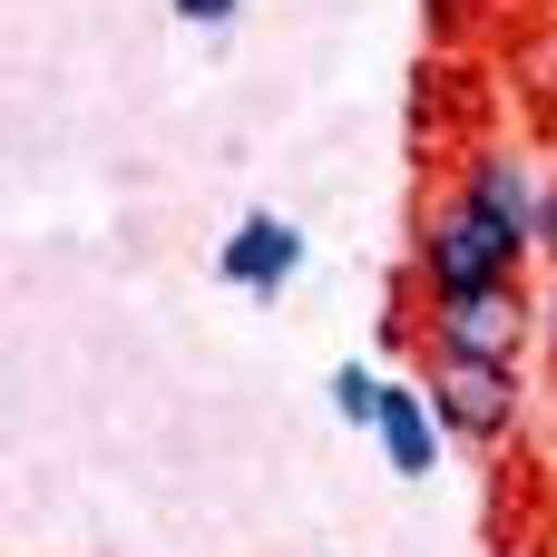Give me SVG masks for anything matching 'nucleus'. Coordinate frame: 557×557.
<instances>
[{"label":"nucleus","mask_w":557,"mask_h":557,"mask_svg":"<svg viewBox=\"0 0 557 557\" xmlns=\"http://www.w3.org/2000/svg\"><path fill=\"white\" fill-rule=\"evenodd\" d=\"M539 362H548V392H557V264L539 284Z\"/></svg>","instance_id":"8"},{"label":"nucleus","mask_w":557,"mask_h":557,"mask_svg":"<svg viewBox=\"0 0 557 557\" xmlns=\"http://www.w3.org/2000/svg\"><path fill=\"white\" fill-rule=\"evenodd\" d=\"M529 245L509 235V225H490L460 186H441L431 206H421V225H411V284H421V304H441V294H490V284H529Z\"/></svg>","instance_id":"1"},{"label":"nucleus","mask_w":557,"mask_h":557,"mask_svg":"<svg viewBox=\"0 0 557 557\" xmlns=\"http://www.w3.org/2000/svg\"><path fill=\"white\" fill-rule=\"evenodd\" d=\"M450 186H460L490 225H509V235L539 255V196H548V166H539L529 147H509V137H470L460 166H450Z\"/></svg>","instance_id":"4"},{"label":"nucleus","mask_w":557,"mask_h":557,"mask_svg":"<svg viewBox=\"0 0 557 557\" xmlns=\"http://www.w3.org/2000/svg\"><path fill=\"white\" fill-rule=\"evenodd\" d=\"M382 392H392L382 372L343 362V372H333V421H343V431H372V421H382Z\"/></svg>","instance_id":"7"},{"label":"nucleus","mask_w":557,"mask_h":557,"mask_svg":"<svg viewBox=\"0 0 557 557\" xmlns=\"http://www.w3.org/2000/svg\"><path fill=\"white\" fill-rule=\"evenodd\" d=\"M470 10H480V0H421V20H431V39H460V29H470Z\"/></svg>","instance_id":"9"},{"label":"nucleus","mask_w":557,"mask_h":557,"mask_svg":"<svg viewBox=\"0 0 557 557\" xmlns=\"http://www.w3.org/2000/svg\"><path fill=\"white\" fill-rule=\"evenodd\" d=\"M372 441H382L392 480H431L450 431H441V411H431V392H421V382H392V392H382V421H372Z\"/></svg>","instance_id":"6"},{"label":"nucleus","mask_w":557,"mask_h":557,"mask_svg":"<svg viewBox=\"0 0 557 557\" xmlns=\"http://www.w3.org/2000/svg\"><path fill=\"white\" fill-rule=\"evenodd\" d=\"M235 10H245V0H176V20H186V29H225Z\"/></svg>","instance_id":"10"},{"label":"nucleus","mask_w":557,"mask_h":557,"mask_svg":"<svg viewBox=\"0 0 557 557\" xmlns=\"http://www.w3.org/2000/svg\"><path fill=\"white\" fill-rule=\"evenodd\" d=\"M421 392L460 450H509L529 431V362H470V352L421 343Z\"/></svg>","instance_id":"2"},{"label":"nucleus","mask_w":557,"mask_h":557,"mask_svg":"<svg viewBox=\"0 0 557 557\" xmlns=\"http://www.w3.org/2000/svg\"><path fill=\"white\" fill-rule=\"evenodd\" d=\"M539 264H557V176H548V196H539Z\"/></svg>","instance_id":"11"},{"label":"nucleus","mask_w":557,"mask_h":557,"mask_svg":"<svg viewBox=\"0 0 557 557\" xmlns=\"http://www.w3.org/2000/svg\"><path fill=\"white\" fill-rule=\"evenodd\" d=\"M431 352H470V362H529L539 352V284H490V294H441L421 323Z\"/></svg>","instance_id":"3"},{"label":"nucleus","mask_w":557,"mask_h":557,"mask_svg":"<svg viewBox=\"0 0 557 557\" xmlns=\"http://www.w3.org/2000/svg\"><path fill=\"white\" fill-rule=\"evenodd\" d=\"M215 274L235 284V294H255V304H274L294 274H304V225L294 215H274V206H255L235 235H225V255H215Z\"/></svg>","instance_id":"5"}]
</instances>
